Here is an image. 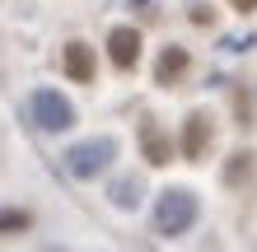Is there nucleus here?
Masks as SVG:
<instances>
[{
	"label": "nucleus",
	"instance_id": "nucleus-5",
	"mask_svg": "<svg viewBox=\"0 0 257 252\" xmlns=\"http://www.w3.org/2000/svg\"><path fill=\"white\" fill-rule=\"evenodd\" d=\"M210 140H215V126H210V117H206V112H192L187 122H183V154H187V159H206Z\"/></svg>",
	"mask_w": 257,
	"mask_h": 252
},
{
	"label": "nucleus",
	"instance_id": "nucleus-6",
	"mask_svg": "<svg viewBox=\"0 0 257 252\" xmlns=\"http://www.w3.org/2000/svg\"><path fill=\"white\" fill-rule=\"evenodd\" d=\"M61 66H66V75L75 84H94V47L89 42H66V52H61Z\"/></svg>",
	"mask_w": 257,
	"mask_h": 252
},
{
	"label": "nucleus",
	"instance_id": "nucleus-12",
	"mask_svg": "<svg viewBox=\"0 0 257 252\" xmlns=\"http://www.w3.org/2000/svg\"><path fill=\"white\" fill-rule=\"evenodd\" d=\"M229 5H234V10H243V14H248V10H257V0H229Z\"/></svg>",
	"mask_w": 257,
	"mask_h": 252
},
{
	"label": "nucleus",
	"instance_id": "nucleus-7",
	"mask_svg": "<svg viewBox=\"0 0 257 252\" xmlns=\"http://www.w3.org/2000/svg\"><path fill=\"white\" fill-rule=\"evenodd\" d=\"M141 154H145V164H150V168H164V164H169V154H173L169 136H164V131L150 122V117L141 122Z\"/></svg>",
	"mask_w": 257,
	"mask_h": 252
},
{
	"label": "nucleus",
	"instance_id": "nucleus-1",
	"mask_svg": "<svg viewBox=\"0 0 257 252\" xmlns=\"http://www.w3.org/2000/svg\"><path fill=\"white\" fill-rule=\"evenodd\" d=\"M192 224H196V196L187 187H169L159 196V205H155V229L164 238H178V233H187Z\"/></svg>",
	"mask_w": 257,
	"mask_h": 252
},
{
	"label": "nucleus",
	"instance_id": "nucleus-2",
	"mask_svg": "<svg viewBox=\"0 0 257 252\" xmlns=\"http://www.w3.org/2000/svg\"><path fill=\"white\" fill-rule=\"evenodd\" d=\"M117 159V140L112 136H98V140H80L75 150H66V173L80 177V182H89V177H98L103 168H108Z\"/></svg>",
	"mask_w": 257,
	"mask_h": 252
},
{
	"label": "nucleus",
	"instance_id": "nucleus-8",
	"mask_svg": "<svg viewBox=\"0 0 257 252\" xmlns=\"http://www.w3.org/2000/svg\"><path fill=\"white\" fill-rule=\"evenodd\" d=\"M183 70H187V52H183V47H164V52H159V61H155V80H159V84H173Z\"/></svg>",
	"mask_w": 257,
	"mask_h": 252
},
{
	"label": "nucleus",
	"instance_id": "nucleus-11",
	"mask_svg": "<svg viewBox=\"0 0 257 252\" xmlns=\"http://www.w3.org/2000/svg\"><path fill=\"white\" fill-rule=\"evenodd\" d=\"M14 229H28V210H0V233H14Z\"/></svg>",
	"mask_w": 257,
	"mask_h": 252
},
{
	"label": "nucleus",
	"instance_id": "nucleus-10",
	"mask_svg": "<svg viewBox=\"0 0 257 252\" xmlns=\"http://www.w3.org/2000/svg\"><path fill=\"white\" fill-rule=\"evenodd\" d=\"M248 168H252V154H229V168H224V182H238V177H248Z\"/></svg>",
	"mask_w": 257,
	"mask_h": 252
},
{
	"label": "nucleus",
	"instance_id": "nucleus-9",
	"mask_svg": "<svg viewBox=\"0 0 257 252\" xmlns=\"http://www.w3.org/2000/svg\"><path fill=\"white\" fill-rule=\"evenodd\" d=\"M108 196H112L117 210H136V205H141V177H117Z\"/></svg>",
	"mask_w": 257,
	"mask_h": 252
},
{
	"label": "nucleus",
	"instance_id": "nucleus-3",
	"mask_svg": "<svg viewBox=\"0 0 257 252\" xmlns=\"http://www.w3.org/2000/svg\"><path fill=\"white\" fill-rule=\"evenodd\" d=\"M33 122L42 131H66V126H75V108L56 94V89H38L33 94Z\"/></svg>",
	"mask_w": 257,
	"mask_h": 252
},
{
	"label": "nucleus",
	"instance_id": "nucleus-4",
	"mask_svg": "<svg viewBox=\"0 0 257 252\" xmlns=\"http://www.w3.org/2000/svg\"><path fill=\"white\" fill-rule=\"evenodd\" d=\"M108 56H112V66L117 70H136V61H141V33L136 28H112L108 33Z\"/></svg>",
	"mask_w": 257,
	"mask_h": 252
}]
</instances>
